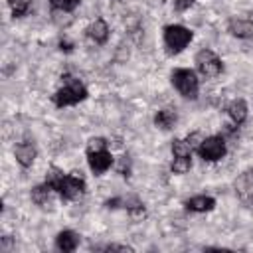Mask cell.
Here are the masks:
<instances>
[{
	"instance_id": "cell-27",
	"label": "cell",
	"mask_w": 253,
	"mask_h": 253,
	"mask_svg": "<svg viewBox=\"0 0 253 253\" xmlns=\"http://www.w3.org/2000/svg\"><path fill=\"white\" fill-rule=\"evenodd\" d=\"M119 204H123V200L121 198H113V200H107V208H119Z\"/></svg>"
},
{
	"instance_id": "cell-8",
	"label": "cell",
	"mask_w": 253,
	"mask_h": 253,
	"mask_svg": "<svg viewBox=\"0 0 253 253\" xmlns=\"http://www.w3.org/2000/svg\"><path fill=\"white\" fill-rule=\"evenodd\" d=\"M87 162H89V168L101 176L103 172H107L113 164V156L111 152L105 148V150H95V152H87Z\"/></svg>"
},
{
	"instance_id": "cell-7",
	"label": "cell",
	"mask_w": 253,
	"mask_h": 253,
	"mask_svg": "<svg viewBox=\"0 0 253 253\" xmlns=\"http://www.w3.org/2000/svg\"><path fill=\"white\" fill-rule=\"evenodd\" d=\"M235 194L245 206L253 204V168L239 174V178L235 180Z\"/></svg>"
},
{
	"instance_id": "cell-6",
	"label": "cell",
	"mask_w": 253,
	"mask_h": 253,
	"mask_svg": "<svg viewBox=\"0 0 253 253\" xmlns=\"http://www.w3.org/2000/svg\"><path fill=\"white\" fill-rule=\"evenodd\" d=\"M198 154L204 160H208V162H215V160L223 158V154H225V140H223V136L213 134V136L204 138L202 144L198 146Z\"/></svg>"
},
{
	"instance_id": "cell-5",
	"label": "cell",
	"mask_w": 253,
	"mask_h": 253,
	"mask_svg": "<svg viewBox=\"0 0 253 253\" xmlns=\"http://www.w3.org/2000/svg\"><path fill=\"white\" fill-rule=\"evenodd\" d=\"M196 67L204 77H215L221 73L223 63L211 49H200L196 55Z\"/></svg>"
},
{
	"instance_id": "cell-16",
	"label": "cell",
	"mask_w": 253,
	"mask_h": 253,
	"mask_svg": "<svg viewBox=\"0 0 253 253\" xmlns=\"http://www.w3.org/2000/svg\"><path fill=\"white\" fill-rule=\"evenodd\" d=\"M125 208H126V211H128V215H130V219L132 221H140L144 215H146V210H144V204L142 202H138V200H126V204H125Z\"/></svg>"
},
{
	"instance_id": "cell-17",
	"label": "cell",
	"mask_w": 253,
	"mask_h": 253,
	"mask_svg": "<svg viewBox=\"0 0 253 253\" xmlns=\"http://www.w3.org/2000/svg\"><path fill=\"white\" fill-rule=\"evenodd\" d=\"M49 192H51V188H49L47 184L36 186V188L32 190V200H34V204H38V206L49 204Z\"/></svg>"
},
{
	"instance_id": "cell-14",
	"label": "cell",
	"mask_w": 253,
	"mask_h": 253,
	"mask_svg": "<svg viewBox=\"0 0 253 253\" xmlns=\"http://www.w3.org/2000/svg\"><path fill=\"white\" fill-rule=\"evenodd\" d=\"M227 115L235 125H241L247 119V103L243 99H235L231 101V105L227 107Z\"/></svg>"
},
{
	"instance_id": "cell-3",
	"label": "cell",
	"mask_w": 253,
	"mask_h": 253,
	"mask_svg": "<svg viewBox=\"0 0 253 253\" xmlns=\"http://www.w3.org/2000/svg\"><path fill=\"white\" fill-rule=\"evenodd\" d=\"M172 85L186 99H196L198 97L200 81H198V77H196V73L192 69H176L172 73Z\"/></svg>"
},
{
	"instance_id": "cell-22",
	"label": "cell",
	"mask_w": 253,
	"mask_h": 253,
	"mask_svg": "<svg viewBox=\"0 0 253 253\" xmlns=\"http://www.w3.org/2000/svg\"><path fill=\"white\" fill-rule=\"evenodd\" d=\"M107 140L105 138H101V136H97V138H91L89 142H87V152H95V150H105L107 148Z\"/></svg>"
},
{
	"instance_id": "cell-12",
	"label": "cell",
	"mask_w": 253,
	"mask_h": 253,
	"mask_svg": "<svg viewBox=\"0 0 253 253\" xmlns=\"http://www.w3.org/2000/svg\"><path fill=\"white\" fill-rule=\"evenodd\" d=\"M186 208H188L190 211H198V213L210 211V210L215 208V200L210 198V196H194V198H190V200L186 202Z\"/></svg>"
},
{
	"instance_id": "cell-11",
	"label": "cell",
	"mask_w": 253,
	"mask_h": 253,
	"mask_svg": "<svg viewBox=\"0 0 253 253\" xmlns=\"http://www.w3.org/2000/svg\"><path fill=\"white\" fill-rule=\"evenodd\" d=\"M227 30L235 38H251L253 36V22L249 18H231L227 24Z\"/></svg>"
},
{
	"instance_id": "cell-15",
	"label": "cell",
	"mask_w": 253,
	"mask_h": 253,
	"mask_svg": "<svg viewBox=\"0 0 253 253\" xmlns=\"http://www.w3.org/2000/svg\"><path fill=\"white\" fill-rule=\"evenodd\" d=\"M174 123H176V113L170 111V109H162V111H158V113L154 115V125H156L158 128H162V130L172 128Z\"/></svg>"
},
{
	"instance_id": "cell-26",
	"label": "cell",
	"mask_w": 253,
	"mask_h": 253,
	"mask_svg": "<svg viewBox=\"0 0 253 253\" xmlns=\"http://www.w3.org/2000/svg\"><path fill=\"white\" fill-rule=\"evenodd\" d=\"M105 251H125V253H128V251H132V249L126 247V245H107Z\"/></svg>"
},
{
	"instance_id": "cell-9",
	"label": "cell",
	"mask_w": 253,
	"mask_h": 253,
	"mask_svg": "<svg viewBox=\"0 0 253 253\" xmlns=\"http://www.w3.org/2000/svg\"><path fill=\"white\" fill-rule=\"evenodd\" d=\"M14 156H16V160H18L24 168H28V166H32V162L36 160V156H38V148H36L34 142L24 140V142H18V144H16V148H14Z\"/></svg>"
},
{
	"instance_id": "cell-13",
	"label": "cell",
	"mask_w": 253,
	"mask_h": 253,
	"mask_svg": "<svg viewBox=\"0 0 253 253\" xmlns=\"http://www.w3.org/2000/svg\"><path fill=\"white\" fill-rule=\"evenodd\" d=\"M55 245H57L59 251H75L77 245H79V235H77L75 231L65 229V231H61V233L57 235Z\"/></svg>"
},
{
	"instance_id": "cell-2",
	"label": "cell",
	"mask_w": 253,
	"mask_h": 253,
	"mask_svg": "<svg viewBox=\"0 0 253 253\" xmlns=\"http://www.w3.org/2000/svg\"><path fill=\"white\" fill-rule=\"evenodd\" d=\"M61 79H63V87L57 89V93L53 95V103L57 107L77 105V103H81L87 97V89H85V85L79 79H75L71 75H63Z\"/></svg>"
},
{
	"instance_id": "cell-20",
	"label": "cell",
	"mask_w": 253,
	"mask_h": 253,
	"mask_svg": "<svg viewBox=\"0 0 253 253\" xmlns=\"http://www.w3.org/2000/svg\"><path fill=\"white\" fill-rule=\"evenodd\" d=\"M79 2H81V0H49L51 8L61 10V12H71V10H75V8L79 6Z\"/></svg>"
},
{
	"instance_id": "cell-10",
	"label": "cell",
	"mask_w": 253,
	"mask_h": 253,
	"mask_svg": "<svg viewBox=\"0 0 253 253\" xmlns=\"http://www.w3.org/2000/svg\"><path fill=\"white\" fill-rule=\"evenodd\" d=\"M87 38L91 40V42H95V43H105L107 42V38H109V26H107V22L103 20V18H97V20H93L89 26H87Z\"/></svg>"
},
{
	"instance_id": "cell-4",
	"label": "cell",
	"mask_w": 253,
	"mask_h": 253,
	"mask_svg": "<svg viewBox=\"0 0 253 253\" xmlns=\"http://www.w3.org/2000/svg\"><path fill=\"white\" fill-rule=\"evenodd\" d=\"M192 42V32L184 26H166L164 28V45L168 53H180Z\"/></svg>"
},
{
	"instance_id": "cell-19",
	"label": "cell",
	"mask_w": 253,
	"mask_h": 253,
	"mask_svg": "<svg viewBox=\"0 0 253 253\" xmlns=\"http://www.w3.org/2000/svg\"><path fill=\"white\" fill-rule=\"evenodd\" d=\"M170 168L174 174H186L192 168V156H174Z\"/></svg>"
},
{
	"instance_id": "cell-24",
	"label": "cell",
	"mask_w": 253,
	"mask_h": 253,
	"mask_svg": "<svg viewBox=\"0 0 253 253\" xmlns=\"http://www.w3.org/2000/svg\"><path fill=\"white\" fill-rule=\"evenodd\" d=\"M202 134L200 132H192V134H188V138H186V142L190 144V148H198L200 144H202Z\"/></svg>"
},
{
	"instance_id": "cell-1",
	"label": "cell",
	"mask_w": 253,
	"mask_h": 253,
	"mask_svg": "<svg viewBox=\"0 0 253 253\" xmlns=\"http://www.w3.org/2000/svg\"><path fill=\"white\" fill-rule=\"evenodd\" d=\"M45 184L51 190H55L61 196V200H77L85 192V178L81 176V172L63 174V170H59L57 166H51L47 170Z\"/></svg>"
},
{
	"instance_id": "cell-21",
	"label": "cell",
	"mask_w": 253,
	"mask_h": 253,
	"mask_svg": "<svg viewBox=\"0 0 253 253\" xmlns=\"http://www.w3.org/2000/svg\"><path fill=\"white\" fill-rule=\"evenodd\" d=\"M172 152H174V156H190L192 154V148H190V144L186 140L176 138L172 142Z\"/></svg>"
},
{
	"instance_id": "cell-18",
	"label": "cell",
	"mask_w": 253,
	"mask_h": 253,
	"mask_svg": "<svg viewBox=\"0 0 253 253\" xmlns=\"http://www.w3.org/2000/svg\"><path fill=\"white\" fill-rule=\"evenodd\" d=\"M8 6L14 14V18H22L30 12L32 8V0H8Z\"/></svg>"
},
{
	"instance_id": "cell-25",
	"label": "cell",
	"mask_w": 253,
	"mask_h": 253,
	"mask_svg": "<svg viewBox=\"0 0 253 253\" xmlns=\"http://www.w3.org/2000/svg\"><path fill=\"white\" fill-rule=\"evenodd\" d=\"M194 2H196V0H174V6H176V10L184 12V10H188Z\"/></svg>"
},
{
	"instance_id": "cell-23",
	"label": "cell",
	"mask_w": 253,
	"mask_h": 253,
	"mask_svg": "<svg viewBox=\"0 0 253 253\" xmlns=\"http://www.w3.org/2000/svg\"><path fill=\"white\" fill-rule=\"evenodd\" d=\"M117 170H119V174H123L125 178L130 176V160H128V156H121V160H119V164H117Z\"/></svg>"
}]
</instances>
